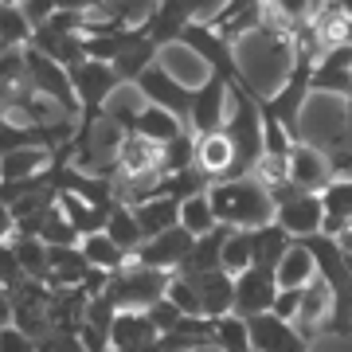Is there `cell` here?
I'll list each match as a JSON object with an SVG mask.
<instances>
[{"mask_svg": "<svg viewBox=\"0 0 352 352\" xmlns=\"http://www.w3.org/2000/svg\"><path fill=\"white\" fill-rule=\"evenodd\" d=\"M196 168H200L212 184L215 180H227V173H231V141H227L223 129L196 138Z\"/></svg>", "mask_w": 352, "mask_h": 352, "instance_id": "25", "label": "cell"}, {"mask_svg": "<svg viewBox=\"0 0 352 352\" xmlns=\"http://www.w3.org/2000/svg\"><path fill=\"white\" fill-rule=\"evenodd\" d=\"M173 270H157V266L138 263L133 254L122 258L118 270H110V282H106V298H110L118 309H145L157 298H164V286H168Z\"/></svg>", "mask_w": 352, "mask_h": 352, "instance_id": "3", "label": "cell"}, {"mask_svg": "<svg viewBox=\"0 0 352 352\" xmlns=\"http://www.w3.org/2000/svg\"><path fill=\"white\" fill-rule=\"evenodd\" d=\"M298 243L309 247L317 263V274L329 282L333 289V317H329L325 333L329 337H352V266L340 251L337 235H329V231H314V235H302Z\"/></svg>", "mask_w": 352, "mask_h": 352, "instance_id": "1", "label": "cell"}, {"mask_svg": "<svg viewBox=\"0 0 352 352\" xmlns=\"http://www.w3.org/2000/svg\"><path fill=\"white\" fill-rule=\"evenodd\" d=\"M227 235H231V227H227V223H215L212 231L196 235L192 251L184 254V263L176 266L173 274H200V270H212V266H219V251H223V239H227Z\"/></svg>", "mask_w": 352, "mask_h": 352, "instance_id": "26", "label": "cell"}, {"mask_svg": "<svg viewBox=\"0 0 352 352\" xmlns=\"http://www.w3.org/2000/svg\"><path fill=\"white\" fill-rule=\"evenodd\" d=\"M227 98H231V82H227L219 71H208V78L196 87V98H192V110H188V129L196 133V138H200V133L223 129Z\"/></svg>", "mask_w": 352, "mask_h": 352, "instance_id": "10", "label": "cell"}, {"mask_svg": "<svg viewBox=\"0 0 352 352\" xmlns=\"http://www.w3.org/2000/svg\"><path fill=\"white\" fill-rule=\"evenodd\" d=\"M247 231H251V266H270V270H274L278 258H282L286 247L294 243V235H289L278 219L258 223V227H247Z\"/></svg>", "mask_w": 352, "mask_h": 352, "instance_id": "23", "label": "cell"}, {"mask_svg": "<svg viewBox=\"0 0 352 352\" xmlns=\"http://www.w3.org/2000/svg\"><path fill=\"white\" fill-rule=\"evenodd\" d=\"M208 200H212L215 223H227V227H258L274 219L270 188L254 176L215 180V184H208Z\"/></svg>", "mask_w": 352, "mask_h": 352, "instance_id": "2", "label": "cell"}, {"mask_svg": "<svg viewBox=\"0 0 352 352\" xmlns=\"http://www.w3.org/2000/svg\"><path fill=\"white\" fill-rule=\"evenodd\" d=\"M59 212L75 223V231L78 235H90V231H102L106 227V212L102 208H94V204H87L82 196H75V192H67V188H59Z\"/></svg>", "mask_w": 352, "mask_h": 352, "instance_id": "32", "label": "cell"}, {"mask_svg": "<svg viewBox=\"0 0 352 352\" xmlns=\"http://www.w3.org/2000/svg\"><path fill=\"white\" fill-rule=\"evenodd\" d=\"M309 90L314 94H340V98H349L352 94V43H337V47H325L317 55Z\"/></svg>", "mask_w": 352, "mask_h": 352, "instance_id": "14", "label": "cell"}, {"mask_svg": "<svg viewBox=\"0 0 352 352\" xmlns=\"http://www.w3.org/2000/svg\"><path fill=\"white\" fill-rule=\"evenodd\" d=\"M28 47L43 51L47 59H55V63H63V67H75L78 59H87V51H82V36H78V32H63V28H51L47 20L32 28Z\"/></svg>", "mask_w": 352, "mask_h": 352, "instance_id": "20", "label": "cell"}, {"mask_svg": "<svg viewBox=\"0 0 352 352\" xmlns=\"http://www.w3.org/2000/svg\"><path fill=\"white\" fill-rule=\"evenodd\" d=\"M212 349H219V352H254L251 349V333H247V321H243L239 314L215 317Z\"/></svg>", "mask_w": 352, "mask_h": 352, "instance_id": "36", "label": "cell"}, {"mask_svg": "<svg viewBox=\"0 0 352 352\" xmlns=\"http://www.w3.org/2000/svg\"><path fill=\"white\" fill-rule=\"evenodd\" d=\"M266 8H270V16H274L278 24L294 28V24H305L317 4L314 0H266Z\"/></svg>", "mask_w": 352, "mask_h": 352, "instance_id": "42", "label": "cell"}, {"mask_svg": "<svg viewBox=\"0 0 352 352\" xmlns=\"http://www.w3.org/2000/svg\"><path fill=\"white\" fill-rule=\"evenodd\" d=\"M247 333H251L254 352H309V344H314L294 321H282L270 309L247 317Z\"/></svg>", "mask_w": 352, "mask_h": 352, "instance_id": "11", "label": "cell"}, {"mask_svg": "<svg viewBox=\"0 0 352 352\" xmlns=\"http://www.w3.org/2000/svg\"><path fill=\"white\" fill-rule=\"evenodd\" d=\"M157 337H161V333L153 329V321H149V314H145V309H118V314H113L110 349L138 352V349H145V344H153Z\"/></svg>", "mask_w": 352, "mask_h": 352, "instance_id": "21", "label": "cell"}, {"mask_svg": "<svg viewBox=\"0 0 352 352\" xmlns=\"http://www.w3.org/2000/svg\"><path fill=\"white\" fill-rule=\"evenodd\" d=\"M102 231H106L126 254H133L141 243H145V231H141L138 215H133V208H129L126 200H118L110 212H106V227H102Z\"/></svg>", "mask_w": 352, "mask_h": 352, "instance_id": "29", "label": "cell"}, {"mask_svg": "<svg viewBox=\"0 0 352 352\" xmlns=\"http://www.w3.org/2000/svg\"><path fill=\"white\" fill-rule=\"evenodd\" d=\"M337 176H340L337 161L321 145H309L305 138L294 141V149H289V180L302 192H325Z\"/></svg>", "mask_w": 352, "mask_h": 352, "instance_id": "12", "label": "cell"}, {"mask_svg": "<svg viewBox=\"0 0 352 352\" xmlns=\"http://www.w3.org/2000/svg\"><path fill=\"white\" fill-rule=\"evenodd\" d=\"M329 317H333V289H329V282L321 274H314L302 289V309H298V321L294 325L314 340L317 333H325Z\"/></svg>", "mask_w": 352, "mask_h": 352, "instance_id": "19", "label": "cell"}, {"mask_svg": "<svg viewBox=\"0 0 352 352\" xmlns=\"http://www.w3.org/2000/svg\"><path fill=\"white\" fill-rule=\"evenodd\" d=\"M192 243H196V235H192L188 227L176 223V227H168V231L149 235V239L133 251V258L145 263V266H157V270H176V266L184 263V254L192 251Z\"/></svg>", "mask_w": 352, "mask_h": 352, "instance_id": "15", "label": "cell"}, {"mask_svg": "<svg viewBox=\"0 0 352 352\" xmlns=\"http://www.w3.org/2000/svg\"><path fill=\"white\" fill-rule=\"evenodd\" d=\"M12 325V298H8V289L0 286V329Z\"/></svg>", "mask_w": 352, "mask_h": 352, "instance_id": "51", "label": "cell"}, {"mask_svg": "<svg viewBox=\"0 0 352 352\" xmlns=\"http://www.w3.org/2000/svg\"><path fill=\"white\" fill-rule=\"evenodd\" d=\"M344 102H349V110H344V118H349V122H344V138H352V94ZM344 168H352V153L349 157H337V173H344Z\"/></svg>", "mask_w": 352, "mask_h": 352, "instance_id": "50", "label": "cell"}, {"mask_svg": "<svg viewBox=\"0 0 352 352\" xmlns=\"http://www.w3.org/2000/svg\"><path fill=\"white\" fill-rule=\"evenodd\" d=\"M278 294V278L270 266H247L235 274V302H231V314H239L243 321L254 314H266L274 305Z\"/></svg>", "mask_w": 352, "mask_h": 352, "instance_id": "13", "label": "cell"}, {"mask_svg": "<svg viewBox=\"0 0 352 352\" xmlns=\"http://www.w3.org/2000/svg\"><path fill=\"white\" fill-rule=\"evenodd\" d=\"M12 251L20 258L28 278H39V282H47L51 278V263H47V243L39 239V235H12Z\"/></svg>", "mask_w": 352, "mask_h": 352, "instance_id": "34", "label": "cell"}, {"mask_svg": "<svg viewBox=\"0 0 352 352\" xmlns=\"http://www.w3.org/2000/svg\"><path fill=\"white\" fill-rule=\"evenodd\" d=\"M113 314L118 305L106 298V294H94L82 309V321H78V337L87 344V352H102L110 349V325H113Z\"/></svg>", "mask_w": 352, "mask_h": 352, "instance_id": "22", "label": "cell"}, {"mask_svg": "<svg viewBox=\"0 0 352 352\" xmlns=\"http://www.w3.org/2000/svg\"><path fill=\"white\" fill-rule=\"evenodd\" d=\"M208 24H215L231 43L243 36H254L266 28V0H223V8Z\"/></svg>", "mask_w": 352, "mask_h": 352, "instance_id": "18", "label": "cell"}, {"mask_svg": "<svg viewBox=\"0 0 352 352\" xmlns=\"http://www.w3.org/2000/svg\"><path fill=\"white\" fill-rule=\"evenodd\" d=\"M78 251L87 254V263L98 266V270H118L122 258H126V251H122L106 231H90V235H82V239H78Z\"/></svg>", "mask_w": 352, "mask_h": 352, "instance_id": "37", "label": "cell"}, {"mask_svg": "<svg viewBox=\"0 0 352 352\" xmlns=\"http://www.w3.org/2000/svg\"><path fill=\"white\" fill-rule=\"evenodd\" d=\"M133 87L141 90V98L153 102V106H164L168 113H176L184 126H188V110H192V98H196V87H184L180 78L168 71V67L157 59V63H149L145 71H141L138 78H133Z\"/></svg>", "mask_w": 352, "mask_h": 352, "instance_id": "7", "label": "cell"}, {"mask_svg": "<svg viewBox=\"0 0 352 352\" xmlns=\"http://www.w3.org/2000/svg\"><path fill=\"white\" fill-rule=\"evenodd\" d=\"M344 258H349V266H352V254H344Z\"/></svg>", "mask_w": 352, "mask_h": 352, "instance_id": "56", "label": "cell"}, {"mask_svg": "<svg viewBox=\"0 0 352 352\" xmlns=\"http://www.w3.org/2000/svg\"><path fill=\"white\" fill-rule=\"evenodd\" d=\"M337 243H340L344 254H352V219H344V223L337 227Z\"/></svg>", "mask_w": 352, "mask_h": 352, "instance_id": "52", "label": "cell"}, {"mask_svg": "<svg viewBox=\"0 0 352 352\" xmlns=\"http://www.w3.org/2000/svg\"><path fill=\"white\" fill-rule=\"evenodd\" d=\"M16 235V219H12V208L0 200V243H8Z\"/></svg>", "mask_w": 352, "mask_h": 352, "instance_id": "49", "label": "cell"}, {"mask_svg": "<svg viewBox=\"0 0 352 352\" xmlns=\"http://www.w3.org/2000/svg\"><path fill=\"white\" fill-rule=\"evenodd\" d=\"M349 20H352L349 8H340V4H317L314 16H309V24H314V36H317V43H321V51L344 43Z\"/></svg>", "mask_w": 352, "mask_h": 352, "instance_id": "30", "label": "cell"}, {"mask_svg": "<svg viewBox=\"0 0 352 352\" xmlns=\"http://www.w3.org/2000/svg\"><path fill=\"white\" fill-rule=\"evenodd\" d=\"M212 4H219V0H157V8L141 20V32L164 51V47L176 43L180 28L192 24V20H196L200 12H208Z\"/></svg>", "mask_w": 352, "mask_h": 352, "instance_id": "8", "label": "cell"}, {"mask_svg": "<svg viewBox=\"0 0 352 352\" xmlns=\"http://www.w3.org/2000/svg\"><path fill=\"white\" fill-rule=\"evenodd\" d=\"M36 235L47 243V247H67V243H78V239H82V235L75 231V223H71V219L59 212V204H55V208L43 215V223H39Z\"/></svg>", "mask_w": 352, "mask_h": 352, "instance_id": "41", "label": "cell"}, {"mask_svg": "<svg viewBox=\"0 0 352 352\" xmlns=\"http://www.w3.org/2000/svg\"><path fill=\"white\" fill-rule=\"evenodd\" d=\"M102 352H118V349H102Z\"/></svg>", "mask_w": 352, "mask_h": 352, "instance_id": "57", "label": "cell"}, {"mask_svg": "<svg viewBox=\"0 0 352 352\" xmlns=\"http://www.w3.org/2000/svg\"><path fill=\"white\" fill-rule=\"evenodd\" d=\"M47 263H51V278L47 286H82L87 274L94 266L87 263V254L78 251V243H67V247H47Z\"/></svg>", "mask_w": 352, "mask_h": 352, "instance_id": "24", "label": "cell"}, {"mask_svg": "<svg viewBox=\"0 0 352 352\" xmlns=\"http://www.w3.org/2000/svg\"><path fill=\"white\" fill-rule=\"evenodd\" d=\"M39 352H87V344H82V337H78L75 329H51L47 337L36 340Z\"/></svg>", "mask_w": 352, "mask_h": 352, "instance_id": "43", "label": "cell"}, {"mask_svg": "<svg viewBox=\"0 0 352 352\" xmlns=\"http://www.w3.org/2000/svg\"><path fill=\"white\" fill-rule=\"evenodd\" d=\"M20 8H24V16L32 20V28H36V24H43V20L59 8V0H24Z\"/></svg>", "mask_w": 352, "mask_h": 352, "instance_id": "48", "label": "cell"}, {"mask_svg": "<svg viewBox=\"0 0 352 352\" xmlns=\"http://www.w3.org/2000/svg\"><path fill=\"white\" fill-rule=\"evenodd\" d=\"M129 208H133V215H138L145 239L180 223V200H176V196H145V200H133Z\"/></svg>", "mask_w": 352, "mask_h": 352, "instance_id": "27", "label": "cell"}, {"mask_svg": "<svg viewBox=\"0 0 352 352\" xmlns=\"http://www.w3.org/2000/svg\"><path fill=\"white\" fill-rule=\"evenodd\" d=\"M274 219L286 227L294 239L321 231V223H325V204H321V192H302V188H298L294 196H286L282 204H274Z\"/></svg>", "mask_w": 352, "mask_h": 352, "instance_id": "16", "label": "cell"}, {"mask_svg": "<svg viewBox=\"0 0 352 352\" xmlns=\"http://www.w3.org/2000/svg\"><path fill=\"white\" fill-rule=\"evenodd\" d=\"M0 118H4V106H0Z\"/></svg>", "mask_w": 352, "mask_h": 352, "instance_id": "58", "label": "cell"}, {"mask_svg": "<svg viewBox=\"0 0 352 352\" xmlns=\"http://www.w3.org/2000/svg\"><path fill=\"white\" fill-rule=\"evenodd\" d=\"M145 314H149V321H153V329H157V333H168V329H176V321H180V309H176L173 302H168V298H157V302L153 305H145Z\"/></svg>", "mask_w": 352, "mask_h": 352, "instance_id": "46", "label": "cell"}, {"mask_svg": "<svg viewBox=\"0 0 352 352\" xmlns=\"http://www.w3.org/2000/svg\"><path fill=\"white\" fill-rule=\"evenodd\" d=\"M102 0H59V8H75V12H90V8H98Z\"/></svg>", "mask_w": 352, "mask_h": 352, "instance_id": "53", "label": "cell"}, {"mask_svg": "<svg viewBox=\"0 0 352 352\" xmlns=\"http://www.w3.org/2000/svg\"><path fill=\"white\" fill-rule=\"evenodd\" d=\"M176 43L188 47L192 55H200L204 67H208V71H219L231 87L251 82L247 71H243V59L235 55V43H231L215 24H208V20H192V24H184L180 28V36H176Z\"/></svg>", "mask_w": 352, "mask_h": 352, "instance_id": "4", "label": "cell"}, {"mask_svg": "<svg viewBox=\"0 0 352 352\" xmlns=\"http://www.w3.org/2000/svg\"><path fill=\"white\" fill-rule=\"evenodd\" d=\"M24 266H20V258H16L12 243H0V286L4 289H16L20 282H24Z\"/></svg>", "mask_w": 352, "mask_h": 352, "instance_id": "45", "label": "cell"}, {"mask_svg": "<svg viewBox=\"0 0 352 352\" xmlns=\"http://www.w3.org/2000/svg\"><path fill=\"white\" fill-rule=\"evenodd\" d=\"M321 204H325V223H321V231H329V235H337V227L344 223V219H352V180H333L325 192H321Z\"/></svg>", "mask_w": 352, "mask_h": 352, "instance_id": "35", "label": "cell"}, {"mask_svg": "<svg viewBox=\"0 0 352 352\" xmlns=\"http://www.w3.org/2000/svg\"><path fill=\"white\" fill-rule=\"evenodd\" d=\"M8 4H24V0H8Z\"/></svg>", "mask_w": 352, "mask_h": 352, "instance_id": "55", "label": "cell"}, {"mask_svg": "<svg viewBox=\"0 0 352 352\" xmlns=\"http://www.w3.org/2000/svg\"><path fill=\"white\" fill-rule=\"evenodd\" d=\"M200 298V314L204 317H223L231 314V302H235V274H227L223 266H212V270H200V274H184Z\"/></svg>", "mask_w": 352, "mask_h": 352, "instance_id": "17", "label": "cell"}, {"mask_svg": "<svg viewBox=\"0 0 352 352\" xmlns=\"http://www.w3.org/2000/svg\"><path fill=\"white\" fill-rule=\"evenodd\" d=\"M55 149H12L0 153V180H24V176L47 168Z\"/></svg>", "mask_w": 352, "mask_h": 352, "instance_id": "33", "label": "cell"}, {"mask_svg": "<svg viewBox=\"0 0 352 352\" xmlns=\"http://www.w3.org/2000/svg\"><path fill=\"white\" fill-rule=\"evenodd\" d=\"M302 289L305 286H278L270 314H278L282 321H298V309H302Z\"/></svg>", "mask_w": 352, "mask_h": 352, "instance_id": "44", "label": "cell"}, {"mask_svg": "<svg viewBox=\"0 0 352 352\" xmlns=\"http://www.w3.org/2000/svg\"><path fill=\"white\" fill-rule=\"evenodd\" d=\"M219 266L227 274H239L251 266V231L247 227H231V235L223 239V251H219Z\"/></svg>", "mask_w": 352, "mask_h": 352, "instance_id": "40", "label": "cell"}, {"mask_svg": "<svg viewBox=\"0 0 352 352\" xmlns=\"http://www.w3.org/2000/svg\"><path fill=\"white\" fill-rule=\"evenodd\" d=\"M0 352H39V349L28 333H20L16 325H4L0 329Z\"/></svg>", "mask_w": 352, "mask_h": 352, "instance_id": "47", "label": "cell"}, {"mask_svg": "<svg viewBox=\"0 0 352 352\" xmlns=\"http://www.w3.org/2000/svg\"><path fill=\"white\" fill-rule=\"evenodd\" d=\"M138 352H161V349H157V340H153V344H145V349H138Z\"/></svg>", "mask_w": 352, "mask_h": 352, "instance_id": "54", "label": "cell"}, {"mask_svg": "<svg viewBox=\"0 0 352 352\" xmlns=\"http://www.w3.org/2000/svg\"><path fill=\"white\" fill-rule=\"evenodd\" d=\"M12 298V325L20 333H28L32 340L47 337L51 333V317H47V302H51V286L39 278H24L16 289H8Z\"/></svg>", "mask_w": 352, "mask_h": 352, "instance_id": "9", "label": "cell"}, {"mask_svg": "<svg viewBox=\"0 0 352 352\" xmlns=\"http://www.w3.org/2000/svg\"><path fill=\"white\" fill-rule=\"evenodd\" d=\"M180 227H188L192 235H204L215 227V212H212V200H208V188L204 192H192L180 200Z\"/></svg>", "mask_w": 352, "mask_h": 352, "instance_id": "38", "label": "cell"}, {"mask_svg": "<svg viewBox=\"0 0 352 352\" xmlns=\"http://www.w3.org/2000/svg\"><path fill=\"white\" fill-rule=\"evenodd\" d=\"M314 274H317V263H314V254H309V247L294 239L286 247V254L278 258V266H274L278 286H305Z\"/></svg>", "mask_w": 352, "mask_h": 352, "instance_id": "31", "label": "cell"}, {"mask_svg": "<svg viewBox=\"0 0 352 352\" xmlns=\"http://www.w3.org/2000/svg\"><path fill=\"white\" fill-rule=\"evenodd\" d=\"M0 39H4V47H28V39H32V20L24 16L20 4L0 0Z\"/></svg>", "mask_w": 352, "mask_h": 352, "instance_id": "39", "label": "cell"}, {"mask_svg": "<svg viewBox=\"0 0 352 352\" xmlns=\"http://www.w3.org/2000/svg\"><path fill=\"white\" fill-rule=\"evenodd\" d=\"M180 129H184V122H180L176 113H168L164 106H153V102H145V106L133 113V133H141V138L157 141V145L173 141Z\"/></svg>", "mask_w": 352, "mask_h": 352, "instance_id": "28", "label": "cell"}, {"mask_svg": "<svg viewBox=\"0 0 352 352\" xmlns=\"http://www.w3.org/2000/svg\"><path fill=\"white\" fill-rule=\"evenodd\" d=\"M75 138V118H51V122H24L4 113L0 118V153L12 149H59Z\"/></svg>", "mask_w": 352, "mask_h": 352, "instance_id": "5", "label": "cell"}, {"mask_svg": "<svg viewBox=\"0 0 352 352\" xmlns=\"http://www.w3.org/2000/svg\"><path fill=\"white\" fill-rule=\"evenodd\" d=\"M24 59H28V75H32V87H36L39 98L55 102L67 118L78 122V94H75V87H71V71H67L63 63L47 59V55L36 51V47H24Z\"/></svg>", "mask_w": 352, "mask_h": 352, "instance_id": "6", "label": "cell"}]
</instances>
